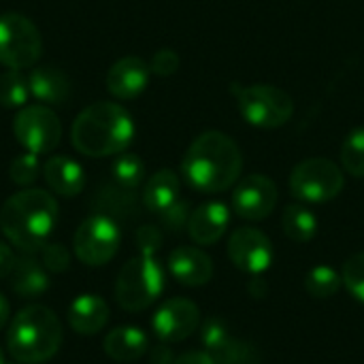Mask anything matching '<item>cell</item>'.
<instances>
[{"label":"cell","mask_w":364,"mask_h":364,"mask_svg":"<svg viewBox=\"0 0 364 364\" xmlns=\"http://www.w3.org/2000/svg\"><path fill=\"white\" fill-rule=\"evenodd\" d=\"M237 96L241 117L262 130H275L286 126L294 115L292 96L271 83H254L243 87H232Z\"/></svg>","instance_id":"cell-6"},{"label":"cell","mask_w":364,"mask_h":364,"mask_svg":"<svg viewBox=\"0 0 364 364\" xmlns=\"http://www.w3.org/2000/svg\"><path fill=\"white\" fill-rule=\"evenodd\" d=\"M277 186L271 177L252 173L237 181L232 190V209L239 218L258 222L269 218L277 207Z\"/></svg>","instance_id":"cell-12"},{"label":"cell","mask_w":364,"mask_h":364,"mask_svg":"<svg viewBox=\"0 0 364 364\" xmlns=\"http://www.w3.org/2000/svg\"><path fill=\"white\" fill-rule=\"evenodd\" d=\"M149 350L147 335L136 326H117L105 337V352L117 363H134Z\"/></svg>","instance_id":"cell-22"},{"label":"cell","mask_w":364,"mask_h":364,"mask_svg":"<svg viewBox=\"0 0 364 364\" xmlns=\"http://www.w3.org/2000/svg\"><path fill=\"white\" fill-rule=\"evenodd\" d=\"M200 326V309L188 301V299H168L162 303L154 318L151 328L156 337L164 343H179L188 337H192Z\"/></svg>","instance_id":"cell-13"},{"label":"cell","mask_w":364,"mask_h":364,"mask_svg":"<svg viewBox=\"0 0 364 364\" xmlns=\"http://www.w3.org/2000/svg\"><path fill=\"white\" fill-rule=\"evenodd\" d=\"M13 282L11 288L17 296L21 299H36L43 296L51 282H49V271L45 269V264L41 260H36L34 256H21L15 262L13 269Z\"/></svg>","instance_id":"cell-21"},{"label":"cell","mask_w":364,"mask_h":364,"mask_svg":"<svg viewBox=\"0 0 364 364\" xmlns=\"http://www.w3.org/2000/svg\"><path fill=\"white\" fill-rule=\"evenodd\" d=\"M19 364H21V363H19Z\"/></svg>","instance_id":"cell-40"},{"label":"cell","mask_w":364,"mask_h":364,"mask_svg":"<svg viewBox=\"0 0 364 364\" xmlns=\"http://www.w3.org/2000/svg\"><path fill=\"white\" fill-rule=\"evenodd\" d=\"M15 262H17V258H15L13 250H11L6 243H2V241H0V279L9 277V275L13 273Z\"/></svg>","instance_id":"cell-34"},{"label":"cell","mask_w":364,"mask_h":364,"mask_svg":"<svg viewBox=\"0 0 364 364\" xmlns=\"http://www.w3.org/2000/svg\"><path fill=\"white\" fill-rule=\"evenodd\" d=\"M113 179L117 186H122L124 190H134L141 186L143 177H145V164L136 154H117L113 166H111Z\"/></svg>","instance_id":"cell-27"},{"label":"cell","mask_w":364,"mask_h":364,"mask_svg":"<svg viewBox=\"0 0 364 364\" xmlns=\"http://www.w3.org/2000/svg\"><path fill=\"white\" fill-rule=\"evenodd\" d=\"M149 68L158 77H171V75H175L177 68H179V55H177V51H173V49H160V51H156L154 58H151V62H149Z\"/></svg>","instance_id":"cell-32"},{"label":"cell","mask_w":364,"mask_h":364,"mask_svg":"<svg viewBox=\"0 0 364 364\" xmlns=\"http://www.w3.org/2000/svg\"><path fill=\"white\" fill-rule=\"evenodd\" d=\"M122 232L115 220L109 215H90L85 218L73 239L75 256L87 267H102L111 262L119 250Z\"/></svg>","instance_id":"cell-9"},{"label":"cell","mask_w":364,"mask_h":364,"mask_svg":"<svg viewBox=\"0 0 364 364\" xmlns=\"http://www.w3.org/2000/svg\"><path fill=\"white\" fill-rule=\"evenodd\" d=\"M43 177L51 192L73 198L85 186V173L81 164L68 156H51L43 164Z\"/></svg>","instance_id":"cell-19"},{"label":"cell","mask_w":364,"mask_h":364,"mask_svg":"<svg viewBox=\"0 0 364 364\" xmlns=\"http://www.w3.org/2000/svg\"><path fill=\"white\" fill-rule=\"evenodd\" d=\"M43 51L38 28L21 13L0 15V64L6 68L34 66Z\"/></svg>","instance_id":"cell-8"},{"label":"cell","mask_w":364,"mask_h":364,"mask_svg":"<svg viewBox=\"0 0 364 364\" xmlns=\"http://www.w3.org/2000/svg\"><path fill=\"white\" fill-rule=\"evenodd\" d=\"M243 171V154L237 141L220 130L198 134L183 154L181 173L186 181L205 194L232 188Z\"/></svg>","instance_id":"cell-1"},{"label":"cell","mask_w":364,"mask_h":364,"mask_svg":"<svg viewBox=\"0 0 364 364\" xmlns=\"http://www.w3.org/2000/svg\"><path fill=\"white\" fill-rule=\"evenodd\" d=\"M139 254L130 258L115 282V301L126 311H143L151 307L164 290V269L158 260L162 235L154 226L136 232Z\"/></svg>","instance_id":"cell-4"},{"label":"cell","mask_w":364,"mask_h":364,"mask_svg":"<svg viewBox=\"0 0 364 364\" xmlns=\"http://www.w3.org/2000/svg\"><path fill=\"white\" fill-rule=\"evenodd\" d=\"M228 258L230 262L250 275H262L271 269L273 260H275V252H273V243L271 239L252 226H243L237 228L230 239H228Z\"/></svg>","instance_id":"cell-11"},{"label":"cell","mask_w":364,"mask_h":364,"mask_svg":"<svg viewBox=\"0 0 364 364\" xmlns=\"http://www.w3.org/2000/svg\"><path fill=\"white\" fill-rule=\"evenodd\" d=\"M19 145L30 154H49L62 139V124L47 105H26L13 122Z\"/></svg>","instance_id":"cell-10"},{"label":"cell","mask_w":364,"mask_h":364,"mask_svg":"<svg viewBox=\"0 0 364 364\" xmlns=\"http://www.w3.org/2000/svg\"><path fill=\"white\" fill-rule=\"evenodd\" d=\"M230 224V209L220 200H209L196 207L188 220V235L196 245L218 243Z\"/></svg>","instance_id":"cell-16"},{"label":"cell","mask_w":364,"mask_h":364,"mask_svg":"<svg viewBox=\"0 0 364 364\" xmlns=\"http://www.w3.org/2000/svg\"><path fill=\"white\" fill-rule=\"evenodd\" d=\"M200 343L218 364H250L254 360V350H250L247 343L237 341L220 318H209L203 324Z\"/></svg>","instance_id":"cell-14"},{"label":"cell","mask_w":364,"mask_h":364,"mask_svg":"<svg viewBox=\"0 0 364 364\" xmlns=\"http://www.w3.org/2000/svg\"><path fill=\"white\" fill-rule=\"evenodd\" d=\"M41 262L49 273H62L70 267V254L60 243H47L41 247Z\"/></svg>","instance_id":"cell-31"},{"label":"cell","mask_w":364,"mask_h":364,"mask_svg":"<svg viewBox=\"0 0 364 364\" xmlns=\"http://www.w3.org/2000/svg\"><path fill=\"white\" fill-rule=\"evenodd\" d=\"M151 68L143 58L126 55L117 60L107 73V90L119 100L136 98L149 83Z\"/></svg>","instance_id":"cell-15"},{"label":"cell","mask_w":364,"mask_h":364,"mask_svg":"<svg viewBox=\"0 0 364 364\" xmlns=\"http://www.w3.org/2000/svg\"><path fill=\"white\" fill-rule=\"evenodd\" d=\"M346 186L343 168L328 158H309L290 173V192L301 203L324 205L335 200Z\"/></svg>","instance_id":"cell-7"},{"label":"cell","mask_w":364,"mask_h":364,"mask_svg":"<svg viewBox=\"0 0 364 364\" xmlns=\"http://www.w3.org/2000/svg\"><path fill=\"white\" fill-rule=\"evenodd\" d=\"M173 364H218L215 358L209 354V352H186L181 356H177Z\"/></svg>","instance_id":"cell-35"},{"label":"cell","mask_w":364,"mask_h":364,"mask_svg":"<svg viewBox=\"0 0 364 364\" xmlns=\"http://www.w3.org/2000/svg\"><path fill=\"white\" fill-rule=\"evenodd\" d=\"M341 286H343L341 275L333 267H326V264L314 267L305 277L307 294L318 299V301H326V299L335 296L341 290Z\"/></svg>","instance_id":"cell-26"},{"label":"cell","mask_w":364,"mask_h":364,"mask_svg":"<svg viewBox=\"0 0 364 364\" xmlns=\"http://www.w3.org/2000/svg\"><path fill=\"white\" fill-rule=\"evenodd\" d=\"M9 318H11V305H9V301H6V296L0 292V331L6 326V322H9Z\"/></svg>","instance_id":"cell-38"},{"label":"cell","mask_w":364,"mask_h":364,"mask_svg":"<svg viewBox=\"0 0 364 364\" xmlns=\"http://www.w3.org/2000/svg\"><path fill=\"white\" fill-rule=\"evenodd\" d=\"M0 364H6L4 363V354H2V350H0Z\"/></svg>","instance_id":"cell-39"},{"label":"cell","mask_w":364,"mask_h":364,"mask_svg":"<svg viewBox=\"0 0 364 364\" xmlns=\"http://www.w3.org/2000/svg\"><path fill=\"white\" fill-rule=\"evenodd\" d=\"M341 166L352 177H364V126L346 136L341 145Z\"/></svg>","instance_id":"cell-28"},{"label":"cell","mask_w":364,"mask_h":364,"mask_svg":"<svg viewBox=\"0 0 364 364\" xmlns=\"http://www.w3.org/2000/svg\"><path fill=\"white\" fill-rule=\"evenodd\" d=\"M284 235L294 243H307L318 235V218L305 205H288L282 213Z\"/></svg>","instance_id":"cell-24"},{"label":"cell","mask_w":364,"mask_h":364,"mask_svg":"<svg viewBox=\"0 0 364 364\" xmlns=\"http://www.w3.org/2000/svg\"><path fill=\"white\" fill-rule=\"evenodd\" d=\"M111 318L109 305L98 294H79L68 305V326L83 337L100 333Z\"/></svg>","instance_id":"cell-18"},{"label":"cell","mask_w":364,"mask_h":364,"mask_svg":"<svg viewBox=\"0 0 364 364\" xmlns=\"http://www.w3.org/2000/svg\"><path fill=\"white\" fill-rule=\"evenodd\" d=\"M179 177L171 168H160L147 179L143 190V203L151 213L162 215L179 200Z\"/></svg>","instance_id":"cell-23"},{"label":"cell","mask_w":364,"mask_h":364,"mask_svg":"<svg viewBox=\"0 0 364 364\" xmlns=\"http://www.w3.org/2000/svg\"><path fill=\"white\" fill-rule=\"evenodd\" d=\"M151 364H173V354L166 346H158L151 350Z\"/></svg>","instance_id":"cell-36"},{"label":"cell","mask_w":364,"mask_h":364,"mask_svg":"<svg viewBox=\"0 0 364 364\" xmlns=\"http://www.w3.org/2000/svg\"><path fill=\"white\" fill-rule=\"evenodd\" d=\"M250 292L254 294V299H262V296L267 294V284H264L258 275H254V279H252V284H250Z\"/></svg>","instance_id":"cell-37"},{"label":"cell","mask_w":364,"mask_h":364,"mask_svg":"<svg viewBox=\"0 0 364 364\" xmlns=\"http://www.w3.org/2000/svg\"><path fill=\"white\" fill-rule=\"evenodd\" d=\"M341 279H343V286L348 288V292L358 303H364V252L354 254L352 258L346 260Z\"/></svg>","instance_id":"cell-30"},{"label":"cell","mask_w":364,"mask_h":364,"mask_svg":"<svg viewBox=\"0 0 364 364\" xmlns=\"http://www.w3.org/2000/svg\"><path fill=\"white\" fill-rule=\"evenodd\" d=\"M41 173H43V166L38 162V156L36 154H30V151L17 156L11 162V168H9L11 181L17 183V186H21V188H30L38 179Z\"/></svg>","instance_id":"cell-29"},{"label":"cell","mask_w":364,"mask_h":364,"mask_svg":"<svg viewBox=\"0 0 364 364\" xmlns=\"http://www.w3.org/2000/svg\"><path fill=\"white\" fill-rule=\"evenodd\" d=\"M58 200L38 188H23L0 209L2 235L23 252H41L58 224Z\"/></svg>","instance_id":"cell-2"},{"label":"cell","mask_w":364,"mask_h":364,"mask_svg":"<svg viewBox=\"0 0 364 364\" xmlns=\"http://www.w3.org/2000/svg\"><path fill=\"white\" fill-rule=\"evenodd\" d=\"M73 145L90 158L124 154L134 139L132 115L117 102H92L73 122Z\"/></svg>","instance_id":"cell-3"},{"label":"cell","mask_w":364,"mask_h":364,"mask_svg":"<svg viewBox=\"0 0 364 364\" xmlns=\"http://www.w3.org/2000/svg\"><path fill=\"white\" fill-rule=\"evenodd\" d=\"M168 271L181 286L198 288L211 282L213 260L198 247L181 245L168 254Z\"/></svg>","instance_id":"cell-17"},{"label":"cell","mask_w":364,"mask_h":364,"mask_svg":"<svg viewBox=\"0 0 364 364\" xmlns=\"http://www.w3.org/2000/svg\"><path fill=\"white\" fill-rule=\"evenodd\" d=\"M162 222H164V226L166 228H171V230H181L183 226H188V220H190V207H188V203H183V200H177L171 209H166L162 215Z\"/></svg>","instance_id":"cell-33"},{"label":"cell","mask_w":364,"mask_h":364,"mask_svg":"<svg viewBox=\"0 0 364 364\" xmlns=\"http://www.w3.org/2000/svg\"><path fill=\"white\" fill-rule=\"evenodd\" d=\"M62 343V324L45 305H28L15 314L6 331V350L21 364H41L55 356Z\"/></svg>","instance_id":"cell-5"},{"label":"cell","mask_w":364,"mask_h":364,"mask_svg":"<svg viewBox=\"0 0 364 364\" xmlns=\"http://www.w3.org/2000/svg\"><path fill=\"white\" fill-rule=\"evenodd\" d=\"M30 83L17 68H6L0 75V105L6 109H23L30 98Z\"/></svg>","instance_id":"cell-25"},{"label":"cell","mask_w":364,"mask_h":364,"mask_svg":"<svg viewBox=\"0 0 364 364\" xmlns=\"http://www.w3.org/2000/svg\"><path fill=\"white\" fill-rule=\"evenodd\" d=\"M28 83H30V94L38 102H43L47 107L64 105L68 100V96H70V81L55 66H36V68H32V73L28 77Z\"/></svg>","instance_id":"cell-20"}]
</instances>
